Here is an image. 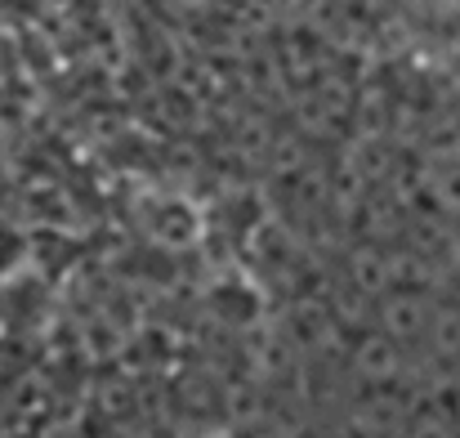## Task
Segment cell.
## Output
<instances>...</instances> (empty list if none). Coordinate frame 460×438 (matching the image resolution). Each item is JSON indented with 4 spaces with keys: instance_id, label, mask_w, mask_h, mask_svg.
Wrapping results in <instances>:
<instances>
[{
    "instance_id": "1",
    "label": "cell",
    "mask_w": 460,
    "mask_h": 438,
    "mask_svg": "<svg viewBox=\"0 0 460 438\" xmlns=\"http://www.w3.org/2000/svg\"><path fill=\"white\" fill-rule=\"evenodd\" d=\"M380 331L394 335L398 344H402V340H416V335H429V304H425V291H411V287H389V291H380Z\"/></svg>"
},
{
    "instance_id": "2",
    "label": "cell",
    "mask_w": 460,
    "mask_h": 438,
    "mask_svg": "<svg viewBox=\"0 0 460 438\" xmlns=\"http://www.w3.org/2000/svg\"><path fill=\"white\" fill-rule=\"evenodd\" d=\"M349 362H353V371L367 385H394L402 376V344L394 335H385V331H371V335H362L353 344Z\"/></svg>"
},
{
    "instance_id": "3",
    "label": "cell",
    "mask_w": 460,
    "mask_h": 438,
    "mask_svg": "<svg viewBox=\"0 0 460 438\" xmlns=\"http://www.w3.org/2000/svg\"><path fill=\"white\" fill-rule=\"evenodd\" d=\"M349 273H353V287H358L362 295L389 291V255H380L376 246H362V251L353 255Z\"/></svg>"
},
{
    "instance_id": "4",
    "label": "cell",
    "mask_w": 460,
    "mask_h": 438,
    "mask_svg": "<svg viewBox=\"0 0 460 438\" xmlns=\"http://www.w3.org/2000/svg\"><path fill=\"white\" fill-rule=\"evenodd\" d=\"M447 269H452V273H460V228L447 237Z\"/></svg>"
},
{
    "instance_id": "5",
    "label": "cell",
    "mask_w": 460,
    "mask_h": 438,
    "mask_svg": "<svg viewBox=\"0 0 460 438\" xmlns=\"http://www.w3.org/2000/svg\"><path fill=\"white\" fill-rule=\"evenodd\" d=\"M456 412H460V385H456Z\"/></svg>"
}]
</instances>
